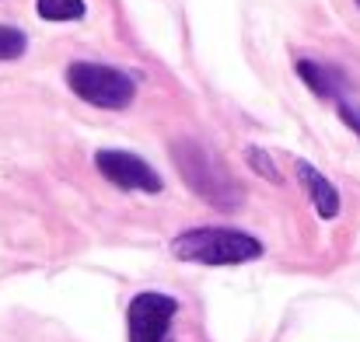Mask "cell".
<instances>
[{
	"label": "cell",
	"instance_id": "obj_1",
	"mask_svg": "<svg viewBox=\"0 0 360 342\" xmlns=\"http://www.w3.org/2000/svg\"><path fill=\"white\" fill-rule=\"evenodd\" d=\"M262 241L238 228H193L172 241V255L196 265H245L262 258Z\"/></svg>",
	"mask_w": 360,
	"mask_h": 342
},
{
	"label": "cell",
	"instance_id": "obj_2",
	"mask_svg": "<svg viewBox=\"0 0 360 342\" xmlns=\"http://www.w3.org/2000/svg\"><path fill=\"white\" fill-rule=\"evenodd\" d=\"M172 157H175L179 175L193 185L196 196H203L217 210H238L241 189L235 185V178L224 171V164L203 143H196V140H175L172 143Z\"/></svg>",
	"mask_w": 360,
	"mask_h": 342
},
{
	"label": "cell",
	"instance_id": "obj_3",
	"mask_svg": "<svg viewBox=\"0 0 360 342\" xmlns=\"http://www.w3.org/2000/svg\"><path fill=\"white\" fill-rule=\"evenodd\" d=\"M67 88L81 102L109 112L129 109L136 98V81L126 70H116L109 63H91V60H77L67 67Z\"/></svg>",
	"mask_w": 360,
	"mask_h": 342
},
{
	"label": "cell",
	"instance_id": "obj_4",
	"mask_svg": "<svg viewBox=\"0 0 360 342\" xmlns=\"http://www.w3.org/2000/svg\"><path fill=\"white\" fill-rule=\"evenodd\" d=\"M179 315V301L158 290H143L126 308V339L129 342H165Z\"/></svg>",
	"mask_w": 360,
	"mask_h": 342
},
{
	"label": "cell",
	"instance_id": "obj_5",
	"mask_svg": "<svg viewBox=\"0 0 360 342\" xmlns=\"http://www.w3.org/2000/svg\"><path fill=\"white\" fill-rule=\"evenodd\" d=\"M95 168L102 171V178H109L116 189H126V192H147V196H154V192L165 189L161 175L143 157H136L129 150H98L95 154Z\"/></svg>",
	"mask_w": 360,
	"mask_h": 342
},
{
	"label": "cell",
	"instance_id": "obj_6",
	"mask_svg": "<svg viewBox=\"0 0 360 342\" xmlns=\"http://www.w3.org/2000/svg\"><path fill=\"white\" fill-rule=\"evenodd\" d=\"M297 178H301V185L308 189V196H311V203H315V213H319L322 221H336V217H340V192H336V185H333L315 164H308V161H297Z\"/></svg>",
	"mask_w": 360,
	"mask_h": 342
},
{
	"label": "cell",
	"instance_id": "obj_7",
	"mask_svg": "<svg viewBox=\"0 0 360 342\" xmlns=\"http://www.w3.org/2000/svg\"><path fill=\"white\" fill-rule=\"evenodd\" d=\"M297 67V77L319 95V98H343V88H347V81H343V74L336 70V67H326V63H315V60H297L294 63Z\"/></svg>",
	"mask_w": 360,
	"mask_h": 342
},
{
	"label": "cell",
	"instance_id": "obj_8",
	"mask_svg": "<svg viewBox=\"0 0 360 342\" xmlns=\"http://www.w3.org/2000/svg\"><path fill=\"white\" fill-rule=\"evenodd\" d=\"M35 11L42 21H81L88 14L84 0H35Z\"/></svg>",
	"mask_w": 360,
	"mask_h": 342
},
{
	"label": "cell",
	"instance_id": "obj_9",
	"mask_svg": "<svg viewBox=\"0 0 360 342\" xmlns=\"http://www.w3.org/2000/svg\"><path fill=\"white\" fill-rule=\"evenodd\" d=\"M28 49V35L21 28L0 25V60H21Z\"/></svg>",
	"mask_w": 360,
	"mask_h": 342
},
{
	"label": "cell",
	"instance_id": "obj_10",
	"mask_svg": "<svg viewBox=\"0 0 360 342\" xmlns=\"http://www.w3.org/2000/svg\"><path fill=\"white\" fill-rule=\"evenodd\" d=\"M248 168H252L255 175H262L266 182H273V185H280V182H283V175H280L276 161H273L262 147H248Z\"/></svg>",
	"mask_w": 360,
	"mask_h": 342
},
{
	"label": "cell",
	"instance_id": "obj_11",
	"mask_svg": "<svg viewBox=\"0 0 360 342\" xmlns=\"http://www.w3.org/2000/svg\"><path fill=\"white\" fill-rule=\"evenodd\" d=\"M336 109H340V119H343V122L360 136V105L357 102H350V98L343 95V98H336Z\"/></svg>",
	"mask_w": 360,
	"mask_h": 342
},
{
	"label": "cell",
	"instance_id": "obj_12",
	"mask_svg": "<svg viewBox=\"0 0 360 342\" xmlns=\"http://www.w3.org/2000/svg\"><path fill=\"white\" fill-rule=\"evenodd\" d=\"M354 4H357V7H360V0H354Z\"/></svg>",
	"mask_w": 360,
	"mask_h": 342
}]
</instances>
